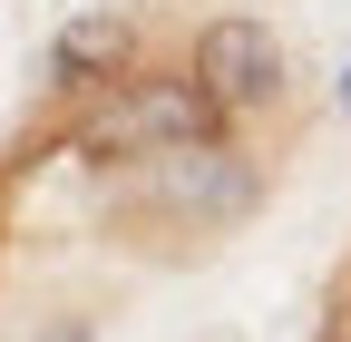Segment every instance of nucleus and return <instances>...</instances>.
<instances>
[{
  "label": "nucleus",
  "instance_id": "5",
  "mask_svg": "<svg viewBox=\"0 0 351 342\" xmlns=\"http://www.w3.org/2000/svg\"><path fill=\"white\" fill-rule=\"evenodd\" d=\"M341 98H351V89H341Z\"/></svg>",
  "mask_w": 351,
  "mask_h": 342
},
{
  "label": "nucleus",
  "instance_id": "3",
  "mask_svg": "<svg viewBox=\"0 0 351 342\" xmlns=\"http://www.w3.org/2000/svg\"><path fill=\"white\" fill-rule=\"evenodd\" d=\"M186 78L215 117H274L283 89H293V59H283V30L263 10H205L195 39H186Z\"/></svg>",
  "mask_w": 351,
  "mask_h": 342
},
{
  "label": "nucleus",
  "instance_id": "2",
  "mask_svg": "<svg viewBox=\"0 0 351 342\" xmlns=\"http://www.w3.org/2000/svg\"><path fill=\"white\" fill-rule=\"evenodd\" d=\"M215 117L205 98H195V78L186 69H127L117 89H98L78 108V166H108V176H127V166H147V157H166V147H195V137H215Z\"/></svg>",
  "mask_w": 351,
  "mask_h": 342
},
{
  "label": "nucleus",
  "instance_id": "4",
  "mask_svg": "<svg viewBox=\"0 0 351 342\" xmlns=\"http://www.w3.org/2000/svg\"><path fill=\"white\" fill-rule=\"evenodd\" d=\"M137 49H147V30L127 10H88V20H69L49 39V89L59 98H98V89H117V78L137 69Z\"/></svg>",
  "mask_w": 351,
  "mask_h": 342
},
{
  "label": "nucleus",
  "instance_id": "1",
  "mask_svg": "<svg viewBox=\"0 0 351 342\" xmlns=\"http://www.w3.org/2000/svg\"><path fill=\"white\" fill-rule=\"evenodd\" d=\"M254 205H263V166H254V147H234L225 127H215L195 147H166L147 166H127L108 225L137 235V244H205V235L244 225Z\"/></svg>",
  "mask_w": 351,
  "mask_h": 342
}]
</instances>
